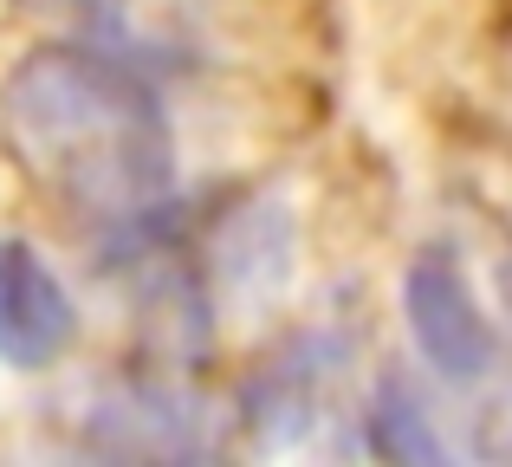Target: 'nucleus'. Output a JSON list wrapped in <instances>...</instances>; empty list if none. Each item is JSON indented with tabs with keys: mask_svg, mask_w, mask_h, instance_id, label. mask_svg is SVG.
I'll return each mask as SVG.
<instances>
[{
	"mask_svg": "<svg viewBox=\"0 0 512 467\" xmlns=\"http://www.w3.org/2000/svg\"><path fill=\"white\" fill-rule=\"evenodd\" d=\"M0 150L59 215L137 234L175 189V137L137 65L98 46H33L0 72Z\"/></svg>",
	"mask_w": 512,
	"mask_h": 467,
	"instance_id": "1",
	"label": "nucleus"
},
{
	"mask_svg": "<svg viewBox=\"0 0 512 467\" xmlns=\"http://www.w3.org/2000/svg\"><path fill=\"white\" fill-rule=\"evenodd\" d=\"M402 318H409V338L422 351V364L435 370L454 390H474L493 377L500 364V331L480 312L467 273L448 253H415L409 273H402Z\"/></svg>",
	"mask_w": 512,
	"mask_h": 467,
	"instance_id": "2",
	"label": "nucleus"
},
{
	"mask_svg": "<svg viewBox=\"0 0 512 467\" xmlns=\"http://www.w3.org/2000/svg\"><path fill=\"white\" fill-rule=\"evenodd\" d=\"M78 338V305L59 266L20 234H0V364L52 370Z\"/></svg>",
	"mask_w": 512,
	"mask_h": 467,
	"instance_id": "3",
	"label": "nucleus"
},
{
	"mask_svg": "<svg viewBox=\"0 0 512 467\" xmlns=\"http://www.w3.org/2000/svg\"><path fill=\"white\" fill-rule=\"evenodd\" d=\"M85 448L104 455H214V416L175 390H124L85 416Z\"/></svg>",
	"mask_w": 512,
	"mask_h": 467,
	"instance_id": "4",
	"label": "nucleus"
},
{
	"mask_svg": "<svg viewBox=\"0 0 512 467\" xmlns=\"http://www.w3.org/2000/svg\"><path fill=\"white\" fill-rule=\"evenodd\" d=\"M363 429H370V448H376L383 461H402V467H409V461H422V467L448 461V442L435 435V422H428L422 396H415L402 377H383V383H376Z\"/></svg>",
	"mask_w": 512,
	"mask_h": 467,
	"instance_id": "5",
	"label": "nucleus"
},
{
	"mask_svg": "<svg viewBox=\"0 0 512 467\" xmlns=\"http://www.w3.org/2000/svg\"><path fill=\"white\" fill-rule=\"evenodd\" d=\"M20 7H39V13H72V20H104V13H117L124 0H20Z\"/></svg>",
	"mask_w": 512,
	"mask_h": 467,
	"instance_id": "6",
	"label": "nucleus"
},
{
	"mask_svg": "<svg viewBox=\"0 0 512 467\" xmlns=\"http://www.w3.org/2000/svg\"><path fill=\"white\" fill-rule=\"evenodd\" d=\"M500 305H506V331H512V253L500 260Z\"/></svg>",
	"mask_w": 512,
	"mask_h": 467,
	"instance_id": "7",
	"label": "nucleus"
}]
</instances>
